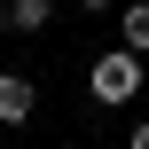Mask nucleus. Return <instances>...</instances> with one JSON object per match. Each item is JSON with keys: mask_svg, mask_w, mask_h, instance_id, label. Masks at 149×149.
<instances>
[{"mask_svg": "<svg viewBox=\"0 0 149 149\" xmlns=\"http://www.w3.org/2000/svg\"><path fill=\"white\" fill-rule=\"evenodd\" d=\"M31 110H39V86L24 71H0V126H31Z\"/></svg>", "mask_w": 149, "mask_h": 149, "instance_id": "2", "label": "nucleus"}, {"mask_svg": "<svg viewBox=\"0 0 149 149\" xmlns=\"http://www.w3.org/2000/svg\"><path fill=\"white\" fill-rule=\"evenodd\" d=\"M79 8H86V16H110V0H79Z\"/></svg>", "mask_w": 149, "mask_h": 149, "instance_id": "6", "label": "nucleus"}, {"mask_svg": "<svg viewBox=\"0 0 149 149\" xmlns=\"http://www.w3.org/2000/svg\"><path fill=\"white\" fill-rule=\"evenodd\" d=\"M126 141H134V149H149V118H141V126H134V134H126Z\"/></svg>", "mask_w": 149, "mask_h": 149, "instance_id": "5", "label": "nucleus"}, {"mask_svg": "<svg viewBox=\"0 0 149 149\" xmlns=\"http://www.w3.org/2000/svg\"><path fill=\"white\" fill-rule=\"evenodd\" d=\"M0 24H8L16 39H39V31L55 24V0H8V8H0Z\"/></svg>", "mask_w": 149, "mask_h": 149, "instance_id": "3", "label": "nucleus"}, {"mask_svg": "<svg viewBox=\"0 0 149 149\" xmlns=\"http://www.w3.org/2000/svg\"><path fill=\"white\" fill-rule=\"evenodd\" d=\"M118 39H126L134 55H149V0H134V8L118 16Z\"/></svg>", "mask_w": 149, "mask_h": 149, "instance_id": "4", "label": "nucleus"}, {"mask_svg": "<svg viewBox=\"0 0 149 149\" xmlns=\"http://www.w3.org/2000/svg\"><path fill=\"white\" fill-rule=\"evenodd\" d=\"M86 94L102 102V110H126L134 94H141V55L118 39V47H102L94 55V71H86Z\"/></svg>", "mask_w": 149, "mask_h": 149, "instance_id": "1", "label": "nucleus"}]
</instances>
